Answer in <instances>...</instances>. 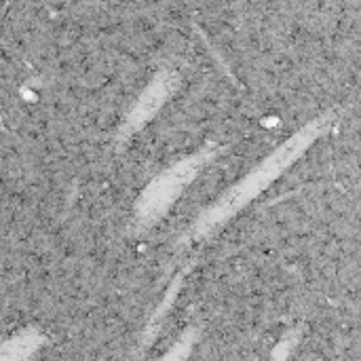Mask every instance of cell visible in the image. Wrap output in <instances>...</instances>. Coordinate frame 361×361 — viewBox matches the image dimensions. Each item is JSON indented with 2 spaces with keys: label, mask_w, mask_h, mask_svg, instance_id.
<instances>
[{
  "label": "cell",
  "mask_w": 361,
  "mask_h": 361,
  "mask_svg": "<svg viewBox=\"0 0 361 361\" xmlns=\"http://www.w3.org/2000/svg\"><path fill=\"white\" fill-rule=\"evenodd\" d=\"M32 349V341L30 338H23V341H15L8 345V349H4L0 353V361H15L19 360L21 355H25L27 351Z\"/></svg>",
  "instance_id": "4"
},
{
  "label": "cell",
  "mask_w": 361,
  "mask_h": 361,
  "mask_svg": "<svg viewBox=\"0 0 361 361\" xmlns=\"http://www.w3.org/2000/svg\"><path fill=\"white\" fill-rule=\"evenodd\" d=\"M218 148L207 146L192 157L171 165L163 173H159L137 197L135 207H133V218L137 228H150L157 224V220L163 218V214L176 203V199L186 190V186L205 169V165L216 159Z\"/></svg>",
  "instance_id": "2"
},
{
  "label": "cell",
  "mask_w": 361,
  "mask_h": 361,
  "mask_svg": "<svg viewBox=\"0 0 361 361\" xmlns=\"http://www.w3.org/2000/svg\"><path fill=\"white\" fill-rule=\"evenodd\" d=\"M334 123V110L317 116L302 129H298L290 140H286L271 157H267L256 169H252L245 178H241L233 188H228L209 209H205L197 224L190 228L184 241L203 239L218 231L224 222H228L235 214H239L245 205H250L262 190H267L294 161H298L311 144H315Z\"/></svg>",
  "instance_id": "1"
},
{
  "label": "cell",
  "mask_w": 361,
  "mask_h": 361,
  "mask_svg": "<svg viewBox=\"0 0 361 361\" xmlns=\"http://www.w3.org/2000/svg\"><path fill=\"white\" fill-rule=\"evenodd\" d=\"M180 87V74L171 68L161 70L150 85L142 91V95L137 97V102L131 106V110L127 112L123 127L118 131L121 137H129L131 133H135L137 129H142L144 125H148L154 114L169 102V97L178 91Z\"/></svg>",
  "instance_id": "3"
},
{
  "label": "cell",
  "mask_w": 361,
  "mask_h": 361,
  "mask_svg": "<svg viewBox=\"0 0 361 361\" xmlns=\"http://www.w3.org/2000/svg\"><path fill=\"white\" fill-rule=\"evenodd\" d=\"M186 351H188V341H182L163 361H182L186 357Z\"/></svg>",
  "instance_id": "5"
}]
</instances>
